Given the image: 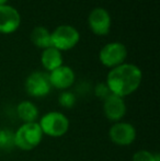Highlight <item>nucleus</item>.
Returning <instances> with one entry per match:
<instances>
[{
    "label": "nucleus",
    "instance_id": "obj_5",
    "mask_svg": "<svg viewBox=\"0 0 160 161\" xmlns=\"http://www.w3.org/2000/svg\"><path fill=\"white\" fill-rule=\"evenodd\" d=\"M126 57L127 48L120 42H113L104 45L99 53V59L101 64L111 69L124 64Z\"/></svg>",
    "mask_w": 160,
    "mask_h": 161
},
{
    "label": "nucleus",
    "instance_id": "obj_18",
    "mask_svg": "<svg viewBox=\"0 0 160 161\" xmlns=\"http://www.w3.org/2000/svg\"><path fill=\"white\" fill-rule=\"evenodd\" d=\"M94 94H96V97H99V99L104 100V99H107L110 94H111V91H110V89L107 86V83L100 82L94 87Z\"/></svg>",
    "mask_w": 160,
    "mask_h": 161
},
{
    "label": "nucleus",
    "instance_id": "obj_16",
    "mask_svg": "<svg viewBox=\"0 0 160 161\" xmlns=\"http://www.w3.org/2000/svg\"><path fill=\"white\" fill-rule=\"evenodd\" d=\"M77 97H76L75 93L70 91H63L58 97V103L62 108H71L75 106Z\"/></svg>",
    "mask_w": 160,
    "mask_h": 161
},
{
    "label": "nucleus",
    "instance_id": "obj_9",
    "mask_svg": "<svg viewBox=\"0 0 160 161\" xmlns=\"http://www.w3.org/2000/svg\"><path fill=\"white\" fill-rule=\"evenodd\" d=\"M21 24V15L15 8L8 4L0 6V33H14Z\"/></svg>",
    "mask_w": 160,
    "mask_h": 161
},
{
    "label": "nucleus",
    "instance_id": "obj_8",
    "mask_svg": "<svg viewBox=\"0 0 160 161\" xmlns=\"http://www.w3.org/2000/svg\"><path fill=\"white\" fill-rule=\"evenodd\" d=\"M88 24L90 30L96 35H107L111 30V15L105 9L96 8L88 17Z\"/></svg>",
    "mask_w": 160,
    "mask_h": 161
},
{
    "label": "nucleus",
    "instance_id": "obj_3",
    "mask_svg": "<svg viewBox=\"0 0 160 161\" xmlns=\"http://www.w3.org/2000/svg\"><path fill=\"white\" fill-rule=\"evenodd\" d=\"M37 123L42 129L43 135L53 138L63 137L69 129V119L64 113L58 111H52L44 114L41 116Z\"/></svg>",
    "mask_w": 160,
    "mask_h": 161
},
{
    "label": "nucleus",
    "instance_id": "obj_11",
    "mask_svg": "<svg viewBox=\"0 0 160 161\" xmlns=\"http://www.w3.org/2000/svg\"><path fill=\"white\" fill-rule=\"evenodd\" d=\"M52 88L58 90H67L75 83L76 75L69 66L62 65L48 74Z\"/></svg>",
    "mask_w": 160,
    "mask_h": 161
},
{
    "label": "nucleus",
    "instance_id": "obj_13",
    "mask_svg": "<svg viewBox=\"0 0 160 161\" xmlns=\"http://www.w3.org/2000/svg\"><path fill=\"white\" fill-rule=\"evenodd\" d=\"M17 114L23 123H34L37 122L40 116L39 108L33 102L22 101L17 106Z\"/></svg>",
    "mask_w": 160,
    "mask_h": 161
},
{
    "label": "nucleus",
    "instance_id": "obj_10",
    "mask_svg": "<svg viewBox=\"0 0 160 161\" xmlns=\"http://www.w3.org/2000/svg\"><path fill=\"white\" fill-rule=\"evenodd\" d=\"M103 113L109 121L118 123L126 114V104L123 97L110 94L103 100Z\"/></svg>",
    "mask_w": 160,
    "mask_h": 161
},
{
    "label": "nucleus",
    "instance_id": "obj_4",
    "mask_svg": "<svg viewBox=\"0 0 160 161\" xmlns=\"http://www.w3.org/2000/svg\"><path fill=\"white\" fill-rule=\"evenodd\" d=\"M52 46L58 51H69L78 44L80 34L71 25L63 24L51 33Z\"/></svg>",
    "mask_w": 160,
    "mask_h": 161
},
{
    "label": "nucleus",
    "instance_id": "obj_15",
    "mask_svg": "<svg viewBox=\"0 0 160 161\" xmlns=\"http://www.w3.org/2000/svg\"><path fill=\"white\" fill-rule=\"evenodd\" d=\"M14 148V131L9 128H0V151L9 153Z\"/></svg>",
    "mask_w": 160,
    "mask_h": 161
},
{
    "label": "nucleus",
    "instance_id": "obj_2",
    "mask_svg": "<svg viewBox=\"0 0 160 161\" xmlns=\"http://www.w3.org/2000/svg\"><path fill=\"white\" fill-rule=\"evenodd\" d=\"M43 136L37 122L23 123L14 131V146L23 151L33 150L41 144Z\"/></svg>",
    "mask_w": 160,
    "mask_h": 161
},
{
    "label": "nucleus",
    "instance_id": "obj_7",
    "mask_svg": "<svg viewBox=\"0 0 160 161\" xmlns=\"http://www.w3.org/2000/svg\"><path fill=\"white\" fill-rule=\"evenodd\" d=\"M137 136L136 128L128 122H118L111 126L109 137L113 144L118 146H130L135 142Z\"/></svg>",
    "mask_w": 160,
    "mask_h": 161
},
{
    "label": "nucleus",
    "instance_id": "obj_19",
    "mask_svg": "<svg viewBox=\"0 0 160 161\" xmlns=\"http://www.w3.org/2000/svg\"><path fill=\"white\" fill-rule=\"evenodd\" d=\"M7 2H8V0H0V6H4V4H7Z\"/></svg>",
    "mask_w": 160,
    "mask_h": 161
},
{
    "label": "nucleus",
    "instance_id": "obj_1",
    "mask_svg": "<svg viewBox=\"0 0 160 161\" xmlns=\"http://www.w3.org/2000/svg\"><path fill=\"white\" fill-rule=\"evenodd\" d=\"M143 80V72L134 64H122L110 70L107 77V86L112 94L125 97L134 93Z\"/></svg>",
    "mask_w": 160,
    "mask_h": 161
},
{
    "label": "nucleus",
    "instance_id": "obj_17",
    "mask_svg": "<svg viewBox=\"0 0 160 161\" xmlns=\"http://www.w3.org/2000/svg\"><path fill=\"white\" fill-rule=\"evenodd\" d=\"M132 161H160V157L149 150H138L133 156Z\"/></svg>",
    "mask_w": 160,
    "mask_h": 161
},
{
    "label": "nucleus",
    "instance_id": "obj_12",
    "mask_svg": "<svg viewBox=\"0 0 160 161\" xmlns=\"http://www.w3.org/2000/svg\"><path fill=\"white\" fill-rule=\"evenodd\" d=\"M42 65L47 71H53L56 68L60 67L63 65V55L62 52L56 49L55 47L51 46L48 48L43 49L42 56H41Z\"/></svg>",
    "mask_w": 160,
    "mask_h": 161
},
{
    "label": "nucleus",
    "instance_id": "obj_14",
    "mask_svg": "<svg viewBox=\"0 0 160 161\" xmlns=\"http://www.w3.org/2000/svg\"><path fill=\"white\" fill-rule=\"evenodd\" d=\"M30 38L33 45H35L39 48L45 49L52 46L51 32L44 26H36L33 29Z\"/></svg>",
    "mask_w": 160,
    "mask_h": 161
},
{
    "label": "nucleus",
    "instance_id": "obj_6",
    "mask_svg": "<svg viewBox=\"0 0 160 161\" xmlns=\"http://www.w3.org/2000/svg\"><path fill=\"white\" fill-rule=\"evenodd\" d=\"M26 93L33 97H44L52 90L49 76L44 71H34L29 75L24 83Z\"/></svg>",
    "mask_w": 160,
    "mask_h": 161
}]
</instances>
